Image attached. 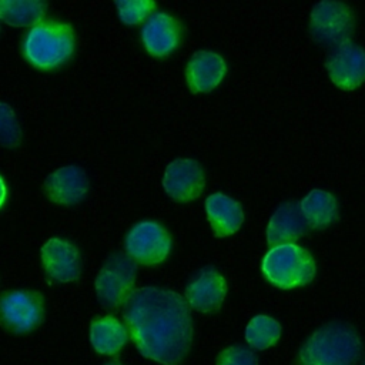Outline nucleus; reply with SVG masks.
<instances>
[{
    "label": "nucleus",
    "mask_w": 365,
    "mask_h": 365,
    "mask_svg": "<svg viewBox=\"0 0 365 365\" xmlns=\"http://www.w3.org/2000/svg\"><path fill=\"white\" fill-rule=\"evenodd\" d=\"M44 1L33 0H0V19L9 26H37L46 13Z\"/></svg>",
    "instance_id": "nucleus-20"
},
{
    "label": "nucleus",
    "mask_w": 365,
    "mask_h": 365,
    "mask_svg": "<svg viewBox=\"0 0 365 365\" xmlns=\"http://www.w3.org/2000/svg\"><path fill=\"white\" fill-rule=\"evenodd\" d=\"M21 141V130L10 106L0 101V145L14 148Z\"/></svg>",
    "instance_id": "nucleus-22"
},
{
    "label": "nucleus",
    "mask_w": 365,
    "mask_h": 365,
    "mask_svg": "<svg viewBox=\"0 0 365 365\" xmlns=\"http://www.w3.org/2000/svg\"><path fill=\"white\" fill-rule=\"evenodd\" d=\"M23 51L34 67L56 68L64 64L74 51V30L68 23H38L26 34Z\"/></svg>",
    "instance_id": "nucleus-3"
},
{
    "label": "nucleus",
    "mask_w": 365,
    "mask_h": 365,
    "mask_svg": "<svg viewBox=\"0 0 365 365\" xmlns=\"http://www.w3.org/2000/svg\"><path fill=\"white\" fill-rule=\"evenodd\" d=\"M117 13L124 24L141 23L154 9L155 3L150 0H120L115 1Z\"/></svg>",
    "instance_id": "nucleus-23"
},
{
    "label": "nucleus",
    "mask_w": 365,
    "mask_h": 365,
    "mask_svg": "<svg viewBox=\"0 0 365 365\" xmlns=\"http://www.w3.org/2000/svg\"><path fill=\"white\" fill-rule=\"evenodd\" d=\"M281 335V325L271 317H254L245 329L247 342L255 349H265L274 345Z\"/></svg>",
    "instance_id": "nucleus-21"
},
{
    "label": "nucleus",
    "mask_w": 365,
    "mask_h": 365,
    "mask_svg": "<svg viewBox=\"0 0 365 365\" xmlns=\"http://www.w3.org/2000/svg\"><path fill=\"white\" fill-rule=\"evenodd\" d=\"M125 328L138 352L163 365H178L192 341L187 302L174 291L143 287L131 292L123 311Z\"/></svg>",
    "instance_id": "nucleus-1"
},
{
    "label": "nucleus",
    "mask_w": 365,
    "mask_h": 365,
    "mask_svg": "<svg viewBox=\"0 0 365 365\" xmlns=\"http://www.w3.org/2000/svg\"><path fill=\"white\" fill-rule=\"evenodd\" d=\"M361 349V339L351 325L331 322L304 342L297 365H354Z\"/></svg>",
    "instance_id": "nucleus-2"
},
{
    "label": "nucleus",
    "mask_w": 365,
    "mask_h": 365,
    "mask_svg": "<svg viewBox=\"0 0 365 365\" xmlns=\"http://www.w3.org/2000/svg\"><path fill=\"white\" fill-rule=\"evenodd\" d=\"M309 29L317 41L336 47L352 34L354 14L345 3L319 1L311 11Z\"/></svg>",
    "instance_id": "nucleus-7"
},
{
    "label": "nucleus",
    "mask_w": 365,
    "mask_h": 365,
    "mask_svg": "<svg viewBox=\"0 0 365 365\" xmlns=\"http://www.w3.org/2000/svg\"><path fill=\"white\" fill-rule=\"evenodd\" d=\"M327 70L339 88H356L365 80V50L351 41L334 47L327 58Z\"/></svg>",
    "instance_id": "nucleus-9"
},
{
    "label": "nucleus",
    "mask_w": 365,
    "mask_h": 365,
    "mask_svg": "<svg viewBox=\"0 0 365 365\" xmlns=\"http://www.w3.org/2000/svg\"><path fill=\"white\" fill-rule=\"evenodd\" d=\"M137 275L135 262L124 254L108 257L96 278V292L100 304L107 309L124 305L133 292Z\"/></svg>",
    "instance_id": "nucleus-5"
},
{
    "label": "nucleus",
    "mask_w": 365,
    "mask_h": 365,
    "mask_svg": "<svg viewBox=\"0 0 365 365\" xmlns=\"http://www.w3.org/2000/svg\"><path fill=\"white\" fill-rule=\"evenodd\" d=\"M225 71L227 66L220 54L201 50L187 64V84L192 93H207L221 83Z\"/></svg>",
    "instance_id": "nucleus-15"
},
{
    "label": "nucleus",
    "mask_w": 365,
    "mask_h": 365,
    "mask_svg": "<svg viewBox=\"0 0 365 365\" xmlns=\"http://www.w3.org/2000/svg\"><path fill=\"white\" fill-rule=\"evenodd\" d=\"M88 190V180L81 167L67 165L50 174L44 182V191L50 201L60 205L80 202Z\"/></svg>",
    "instance_id": "nucleus-12"
},
{
    "label": "nucleus",
    "mask_w": 365,
    "mask_h": 365,
    "mask_svg": "<svg viewBox=\"0 0 365 365\" xmlns=\"http://www.w3.org/2000/svg\"><path fill=\"white\" fill-rule=\"evenodd\" d=\"M43 295L36 291L17 289L0 297V324L13 334L33 331L43 321Z\"/></svg>",
    "instance_id": "nucleus-6"
},
{
    "label": "nucleus",
    "mask_w": 365,
    "mask_h": 365,
    "mask_svg": "<svg viewBox=\"0 0 365 365\" xmlns=\"http://www.w3.org/2000/svg\"><path fill=\"white\" fill-rule=\"evenodd\" d=\"M205 211L211 228L217 237L234 234L242 224L241 205L225 194L215 192L205 200Z\"/></svg>",
    "instance_id": "nucleus-17"
},
{
    "label": "nucleus",
    "mask_w": 365,
    "mask_h": 365,
    "mask_svg": "<svg viewBox=\"0 0 365 365\" xmlns=\"http://www.w3.org/2000/svg\"><path fill=\"white\" fill-rule=\"evenodd\" d=\"M165 192L175 201L188 202L200 197L205 187L201 165L191 158H178L168 164L163 178Z\"/></svg>",
    "instance_id": "nucleus-10"
},
{
    "label": "nucleus",
    "mask_w": 365,
    "mask_h": 365,
    "mask_svg": "<svg viewBox=\"0 0 365 365\" xmlns=\"http://www.w3.org/2000/svg\"><path fill=\"white\" fill-rule=\"evenodd\" d=\"M127 339V328L114 317L96 318L90 325V341L98 354L114 355L125 345Z\"/></svg>",
    "instance_id": "nucleus-18"
},
{
    "label": "nucleus",
    "mask_w": 365,
    "mask_h": 365,
    "mask_svg": "<svg viewBox=\"0 0 365 365\" xmlns=\"http://www.w3.org/2000/svg\"><path fill=\"white\" fill-rule=\"evenodd\" d=\"M217 365H258V359L247 346L234 345L218 355Z\"/></svg>",
    "instance_id": "nucleus-24"
},
{
    "label": "nucleus",
    "mask_w": 365,
    "mask_h": 365,
    "mask_svg": "<svg viewBox=\"0 0 365 365\" xmlns=\"http://www.w3.org/2000/svg\"><path fill=\"white\" fill-rule=\"evenodd\" d=\"M171 248V238L165 228L154 221L134 225L125 238V251L134 262L154 265L163 262Z\"/></svg>",
    "instance_id": "nucleus-8"
},
{
    "label": "nucleus",
    "mask_w": 365,
    "mask_h": 365,
    "mask_svg": "<svg viewBox=\"0 0 365 365\" xmlns=\"http://www.w3.org/2000/svg\"><path fill=\"white\" fill-rule=\"evenodd\" d=\"M227 282L224 277L208 267L201 269L187 285L185 298L191 308L200 312L217 311L225 297Z\"/></svg>",
    "instance_id": "nucleus-11"
},
{
    "label": "nucleus",
    "mask_w": 365,
    "mask_h": 365,
    "mask_svg": "<svg viewBox=\"0 0 365 365\" xmlns=\"http://www.w3.org/2000/svg\"><path fill=\"white\" fill-rule=\"evenodd\" d=\"M104 365H120L118 362H107V364H104Z\"/></svg>",
    "instance_id": "nucleus-26"
},
{
    "label": "nucleus",
    "mask_w": 365,
    "mask_h": 365,
    "mask_svg": "<svg viewBox=\"0 0 365 365\" xmlns=\"http://www.w3.org/2000/svg\"><path fill=\"white\" fill-rule=\"evenodd\" d=\"M265 278L279 288L302 287L315 275L312 255L297 244H281L272 247L262 259Z\"/></svg>",
    "instance_id": "nucleus-4"
},
{
    "label": "nucleus",
    "mask_w": 365,
    "mask_h": 365,
    "mask_svg": "<svg viewBox=\"0 0 365 365\" xmlns=\"http://www.w3.org/2000/svg\"><path fill=\"white\" fill-rule=\"evenodd\" d=\"M362 365H365V361H364V364H362Z\"/></svg>",
    "instance_id": "nucleus-27"
},
{
    "label": "nucleus",
    "mask_w": 365,
    "mask_h": 365,
    "mask_svg": "<svg viewBox=\"0 0 365 365\" xmlns=\"http://www.w3.org/2000/svg\"><path fill=\"white\" fill-rule=\"evenodd\" d=\"M307 224L312 228H324L338 218V204L331 192L312 190L299 204Z\"/></svg>",
    "instance_id": "nucleus-19"
},
{
    "label": "nucleus",
    "mask_w": 365,
    "mask_h": 365,
    "mask_svg": "<svg viewBox=\"0 0 365 365\" xmlns=\"http://www.w3.org/2000/svg\"><path fill=\"white\" fill-rule=\"evenodd\" d=\"M181 38L180 23L167 13H154L141 29V40L147 51L154 57L173 53Z\"/></svg>",
    "instance_id": "nucleus-13"
},
{
    "label": "nucleus",
    "mask_w": 365,
    "mask_h": 365,
    "mask_svg": "<svg viewBox=\"0 0 365 365\" xmlns=\"http://www.w3.org/2000/svg\"><path fill=\"white\" fill-rule=\"evenodd\" d=\"M307 221L301 212V208L295 202H285L277 208L272 214L267 230V238L269 245L289 244L305 234Z\"/></svg>",
    "instance_id": "nucleus-16"
},
{
    "label": "nucleus",
    "mask_w": 365,
    "mask_h": 365,
    "mask_svg": "<svg viewBox=\"0 0 365 365\" xmlns=\"http://www.w3.org/2000/svg\"><path fill=\"white\" fill-rule=\"evenodd\" d=\"M41 262L46 272L58 282H71L80 277L78 251L66 240H48L41 248Z\"/></svg>",
    "instance_id": "nucleus-14"
},
{
    "label": "nucleus",
    "mask_w": 365,
    "mask_h": 365,
    "mask_svg": "<svg viewBox=\"0 0 365 365\" xmlns=\"http://www.w3.org/2000/svg\"><path fill=\"white\" fill-rule=\"evenodd\" d=\"M6 194H7V190H6V185H4V181L0 175V207L3 205L4 200H6Z\"/></svg>",
    "instance_id": "nucleus-25"
}]
</instances>
